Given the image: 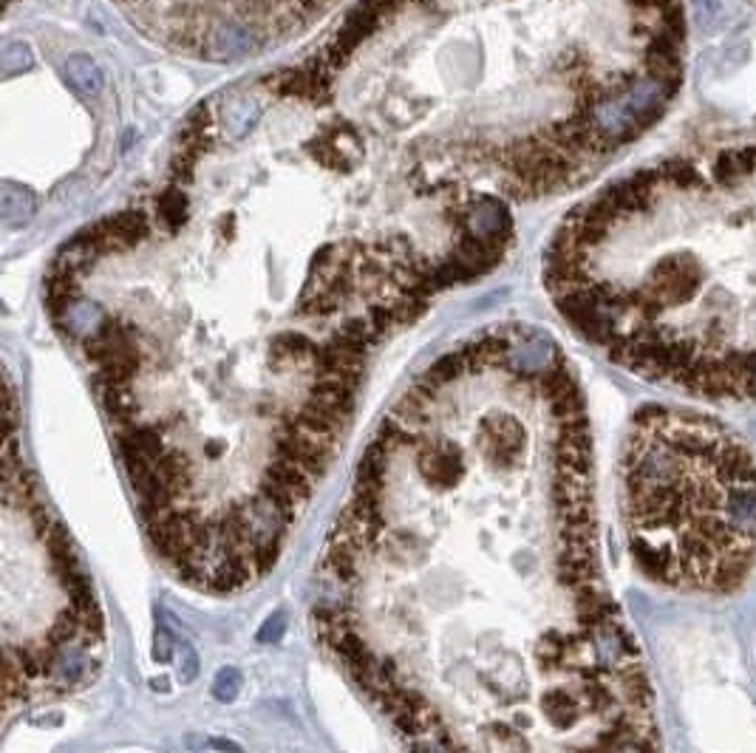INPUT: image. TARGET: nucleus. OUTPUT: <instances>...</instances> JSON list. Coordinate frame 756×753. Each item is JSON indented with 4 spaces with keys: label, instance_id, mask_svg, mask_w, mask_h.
<instances>
[{
    "label": "nucleus",
    "instance_id": "1",
    "mask_svg": "<svg viewBox=\"0 0 756 753\" xmlns=\"http://www.w3.org/2000/svg\"><path fill=\"white\" fill-rule=\"evenodd\" d=\"M510 244L505 201L287 71L196 108L159 185L46 278L168 573L236 595L276 567L377 351Z\"/></svg>",
    "mask_w": 756,
    "mask_h": 753
},
{
    "label": "nucleus",
    "instance_id": "3",
    "mask_svg": "<svg viewBox=\"0 0 756 753\" xmlns=\"http://www.w3.org/2000/svg\"><path fill=\"white\" fill-rule=\"evenodd\" d=\"M388 148L501 201L567 194L669 111L683 0H360L284 69Z\"/></svg>",
    "mask_w": 756,
    "mask_h": 753
},
{
    "label": "nucleus",
    "instance_id": "5",
    "mask_svg": "<svg viewBox=\"0 0 756 753\" xmlns=\"http://www.w3.org/2000/svg\"><path fill=\"white\" fill-rule=\"evenodd\" d=\"M620 518L657 586L737 592L756 564V454L708 414L644 408L620 450Z\"/></svg>",
    "mask_w": 756,
    "mask_h": 753
},
{
    "label": "nucleus",
    "instance_id": "7",
    "mask_svg": "<svg viewBox=\"0 0 756 753\" xmlns=\"http://www.w3.org/2000/svg\"><path fill=\"white\" fill-rule=\"evenodd\" d=\"M113 7L170 55L236 62L300 38L338 0H113Z\"/></svg>",
    "mask_w": 756,
    "mask_h": 753
},
{
    "label": "nucleus",
    "instance_id": "4",
    "mask_svg": "<svg viewBox=\"0 0 756 753\" xmlns=\"http://www.w3.org/2000/svg\"><path fill=\"white\" fill-rule=\"evenodd\" d=\"M544 287L626 371L688 397L756 403V137L604 187L553 236Z\"/></svg>",
    "mask_w": 756,
    "mask_h": 753
},
{
    "label": "nucleus",
    "instance_id": "6",
    "mask_svg": "<svg viewBox=\"0 0 756 753\" xmlns=\"http://www.w3.org/2000/svg\"><path fill=\"white\" fill-rule=\"evenodd\" d=\"M106 630L94 586L40 496L9 412L3 465V654L7 711L38 709L94 680Z\"/></svg>",
    "mask_w": 756,
    "mask_h": 753
},
{
    "label": "nucleus",
    "instance_id": "2",
    "mask_svg": "<svg viewBox=\"0 0 756 753\" xmlns=\"http://www.w3.org/2000/svg\"><path fill=\"white\" fill-rule=\"evenodd\" d=\"M312 626L400 753H663L609 589L587 399L536 326L445 351L371 434Z\"/></svg>",
    "mask_w": 756,
    "mask_h": 753
}]
</instances>
